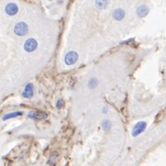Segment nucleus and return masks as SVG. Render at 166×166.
I'll use <instances>...</instances> for the list:
<instances>
[{"label":"nucleus","instance_id":"obj_9","mask_svg":"<svg viewBox=\"0 0 166 166\" xmlns=\"http://www.w3.org/2000/svg\"><path fill=\"white\" fill-rule=\"evenodd\" d=\"M124 16H125V12H124V10H121V9H118V10H114V12H113V17H114V19L117 20V21L122 20V19L124 18Z\"/></svg>","mask_w":166,"mask_h":166},{"label":"nucleus","instance_id":"obj_14","mask_svg":"<svg viewBox=\"0 0 166 166\" xmlns=\"http://www.w3.org/2000/svg\"><path fill=\"white\" fill-rule=\"evenodd\" d=\"M63 105H64V103H63V101L62 100V99H59V100L56 102V107H57L58 108L63 107Z\"/></svg>","mask_w":166,"mask_h":166},{"label":"nucleus","instance_id":"obj_13","mask_svg":"<svg viewBox=\"0 0 166 166\" xmlns=\"http://www.w3.org/2000/svg\"><path fill=\"white\" fill-rule=\"evenodd\" d=\"M102 127L106 130V131H108L111 127V122L109 120H104L102 122Z\"/></svg>","mask_w":166,"mask_h":166},{"label":"nucleus","instance_id":"obj_1","mask_svg":"<svg viewBox=\"0 0 166 166\" xmlns=\"http://www.w3.org/2000/svg\"><path fill=\"white\" fill-rule=\"evenodd\" d=\"M14 32H15V34L18 36H21V37L24 36L27 34V32H28V26L23 22H18L14 27Z\"/></svg>","mask_w":166,"mask_h":166},{"label":"nucleus","instance_id":"obj_8","mask_svg":"<svg viewBox=\"0 0 166 166\" xmlns=\"http://www.w3.org/2000/svg\"><path fill=\"white\" fill-rule=\"evenodd\" d=\"M148 11H149V10H148V8L147 6H140V7L137 8L136 13H137L138 17L143 18V17H145L146 15H148Z\"/></svg>","mask_w":166,"mask_h":166},{"label":"nucleus","instance_id":"obj_6","mask_svg":"<svg viewBox=\"0 0 166 166\" xmlns=\"http://www.w3.org/2000/svg\"><path fill=\"white\" fill-rule=\"evenodd\" d=\"M6 12L10 16H13L18 12V7L14 3H10L6 6Z\"/></svg>","mask_w":166,"mask_h":166},{"label":"nucleus","instance_id":"obj_4","mask_svg":"<svg viewBox=\"0 0 166 166\" xmlns=\"http://www.w3.org/2000/svg\"><path fill=\"white\" fill-rule=\"evenodd\" d=\"M37 47H38V42L34 38H29L24 43V50L28 52L34 51L37 49Z\"/></svg>","mask_w":166,"mask_h":166},{"label":"nucleus","instance_id":"obj_7","mask_svg":"<svg viewBox=\"0 0 166 166\" xmlns=\"http://www.w3.org/2000/svg\"><path fill=\"white\" fill-rule=\"evenodd\" d=\"M33 84L32 83H28L26 85V87L24 88V91L22 92V96L24 98H32L33 96Z\"/></svg>","mask_w":166,"mask_h":166},{"label":"nucleus","instance_id":"obj_10","mask_svg":"<svg viewBox=\"0 0 166 166\" xmlns=\"http://www.w3.org/2000/svg\"><path fill=\"white\" fill-rule=\"evenodd\" d=\"M109 0H95V5L98 9L103 10L107 7Z\"/></svg>","mask_w":166,"mask_h":166},{"label":"nucleus","instance_id":"obj_11","mask_svg":"<svg viewBox=\"0 0 166 166\" xmlns=\"http://www.w3.org/2000/svg\"><path fill=\"white\" fill-rule=\"evenodd\" d=\"M22 111H17V112H13V113H9L7 115H5L3 117V120H7L9 119H11V118H15V117H18V116H22Z\"/></svg>","mask_w":166,"mask_h":166},{"label":"nucleus","instance_id":"obj_2","mask_svg":"<svg viewBox=\"0 0 166 166\" xmlns=\"http://www.w3.org/2000/svg\"><path fill=\"white\" fill-rule=\"evenodd\" d=\"M79 59V54L76 51H69L66 53L65 57H64V62L67 65H71L74 64Z\"/></svg>","mask_w":166,"mask_h":166},{"label":"nucleus","instance_id":"obj_5","mask_svg":"<svg viewBox=\"0 0 166 166\" xmlns=\"http://www.w3.org/2000/svg\"><path fill=\"white\" fill-rule=\"evenodd\" d=\"M28 117L30 119H45L48 117V114L41 111H31L28 114Z\"/></svg>","mask_w":166,"mask_h":166},{"label":"nucleus","instance_id":"obj_3","mask_svg":"<svg viewBox=\"0 0 166 166\" xmlns=\"http://www.w3.org/2000/svg\"><path fill=\"white\" fill-rule=\"evenodd\" d=\"M147 128V122L146 121H139L136 124V126L132 129V136H137L141 132H143Z\"/></svg>","mask_w":166,"mask_h":166},{"label":"nucleus","instance_id":"obj_12","mask_svg":"<svg viewBox=\"0 0 166 166\" xmlns=\"http://www.w3.org/2000/svg\"><path fill=\"white\" fill-rule=\"evenodd\" d=\"M97 84H98L97 79H96L95 78H93V79H90V81H89V83H88V86H89L90 89H93V88H95V87L97 86Z\"/></svg>","mask_w":166,"mask_h":166}]
</instances>
